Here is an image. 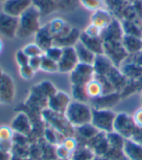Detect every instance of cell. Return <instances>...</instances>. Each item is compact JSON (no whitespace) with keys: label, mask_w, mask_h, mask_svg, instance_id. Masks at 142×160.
<instances>
[{"label":"cell","mask_w":142,"mask_h":160,"mask_svg":"<svg viewBox=\"0 0 142 160\" xmlns=\"http://www.w3.org/2000/svg\"><path fill=\"white\" fill-rule=\"evenodd\" d=\"M40 10L36 6L32 5L18 18V27L17 37L26 38L40 29Z\"/></svg>","instance_id":"cell-1"},{"label":"cell","mask_w":142,"mask_h":160,"mask_svg":"<svg viewBox=\"0 0 142 160\" xmlns=\"http://www.w3.org/2000/svg\"><path fill=\"white\" fill-rule=\"evenodd\" d=\"M66 114L69 121L75 125L86 124L92 120L90 108L78 101L69 103L68 107L66 108Z\"/></svg>","instance_id":"cell-2"},{"label":"cell","mask_w":142,"mask_h":160,"mask_svg":"<svg viewBox=\"0 0 142 160\" xmlns=\"http://www.w3.org/2000/svg\"><path fill=\"white\" fill-rule=\"evenodd\" d=\"M79 63L74 47H66L62 49V54L58 61L59 71L62 73L72 72Z\"/></svg>","instance_id":"cell-3"},{"label":"cell","mask_w":142,"mask_h":160,"mask_svg":"<svg viewBox=\"0 0 142 160\" xmlns=\"http://www.w3.org/2000/svg\"><path fill=\"white\" fill-rule=\"evenodd\" d=\"M18 27V18L0 13V34L6 38L12 39L17 36Z\"/></svg>","instance_id":"cell-4"},{"label":"cell","mask_w":142,"mask_h":160,"mask_svg":"<svg viewBox=\"0 0 142 160\" xmlns=\"http://www.w3.org/2000/svg\"><path fill=\"white\" fill-rule=\"evenodd\" d=\"M93 65L78 63L75 69L71 72V82L73 84H86L91 81L94 74Z\"/></svg>","instance_id":"cell-5"},{"label":"cell","mask_w":142,"mask_h":160,"mask_svg":"<svg viewBox=\"0 0 142 160\" xmlns=\"http://www.w3.org/2000/svg\"><path fill=\"white\" fill-rule=\"evenodd\" d=\"M32 5L33 0H7L3 2L2 12L7 15L20 18Z\"/></svg>","instance_id":"cell-6"},{"label":"cell","mask_w":142,"mask_h":160,"mask_svg":"<svg viewBox=\"0 0 142 160\" xmlns=\"http://www.w3.org/2000/svg\"><path fill=\"white\" fill-rule=\"evenodd\" d=\"M114 119L115 116L110 111H96L92 114L93 124L103 130H112L114 126Z\"/></svg>","instance_id":"cell-7"},{"label":"cell","mask_w":142,"mask_h":160,"mask_svg":"<svg viewBox=\"0 0 142 160\" xmlns=\"http://www.w3.org/2000/svg\"><path fill=\"white\" fill-rule=\"evenodd\" d=\"M35 43L45 52L54 45V36L50 32L48 25L40 27V29L35 33Z\"/></svg>","instance_id":"cell-8"},{"label":"cell","mask_w":142,"mask_h":160,"mask_svg":"<svg viewBox=\"0 0 142 160\" xmlns=\"http://www.w3.org/2000/svg\"><path fill=\"white\" fill-rule=\"evenodd\" d=\"M48 28L50 32L52 33V35L54 36V40L58 38H61L63 36H66L72 29L67 23L64 21L60 20V18L52 20L50 23L48 24Z\"/></svg>","instance_id":"cell-9"},{"label":"cell","mask_w":142,"mask_h":160,"mask_svg":"<svg viewBox=\"0 0 142 160\" xmlns=\"http://www.w3.org/2000/svg\"><path fill=\"white\" fill-rule=\"evenodd\" d=\"M79 41L82 42L87 48L92 51L94 54H103L104 53V48H103V43L102 40L99 38H92V37H89L84 32L80 34Z\"/></svg>","instance_id":"cell-10"},{"label":"cell","mask_w":142,"mask_h":160,"mask_svg":"<svg viewBox=\"0 0 142 160\" xmlns=\"http://www.w3.org/2000/svg\"><path fill=\"white\" fill-rule=\"evenodd\" d=\"M112 21L113 20L110 14L107 11L104 10L103 8L94 11L91 18V23L99 27L101 30L105 29V28L112 22Z\"/></svg>","instance_id":"cell-11"},{"label":"cell","mask_w":142,"mask_h":160,"mask_svg":"<svg viewBox=\"0 0 142 160\" xmlns=\"http://www.w3.org/2000/svg\"><path fill=\"white\" fill-rule=\"evenodd\" d=\"M74 48H75V51H76V54H77V58L80 63L93 65L94 60H96V58H97V54H94L92 51H90L87 47L80 41L76 43V45L74 46Z\"/></svg>","instance_id":"cell-12"},{"label":"cell","mask_w":142,"mask_h":160,"mask_svg":"<svg viewBox=\"0 0 142 160\" xmlns=\"http://www.w3.org/2000/svg\"><path fill=\"white\" fill-rule=\"evenodd\" d=\"M80 38V33L78 30L72 28L71 31L61 38H58L54 40V45L60 47V48H66V47H74L76 43L79 41Z\"/></svg>","instance_id":"cell-13"},{"label":"cell","mask_w":142,"mask_h":160,"mask_svg":"<svg viewBox=\"0 0 142 160\" xmlns=\"http://www.w3.org/2000/svg\"><path fill=\"white\" fill-rule=\"evenodd\" d=\"M104 91V87L100 80L92 79L86 83V92L88 97L91 98H97L99 97Z\"/></svg>","instance_id":"cell-14"},{"label":"cell","mask_w":142,"mask_h":160,"mask_svg":"<svg viewBox=\"0 0 142 160\" xmlns=\"http://www.w3.org/2000/svg\"><path fill=\"white\" fill-rule=\"evenodd\" d=\"M122 45L125 48L127 52H136L142 47V42L139 40L137 36L126 34L124 37H123Z\"/></svg>","instance_id":"cell-15"},{"label":"cell","mask_w":142,"mask_h":160,"mask_svg":"<svg viewBox=\"0 0 142 160\" xmlns=\"http://www.w3.org/2000/svg\"><path fill=\"white\" fill-rule=\"evenodd\" d=\"M69 103V98L64 92L54 93L50 100V105L53 108V110H61L64 108H67Z\"/></svg>","instance_id":"cell-16"},{"label":"cell","mask_w":142,"mask_h":160,"mask_svg":"<svg viewBox=\"0 0 142 160\" xmlns=\"http://www.w3.org/2000/svg\"><path fill=\"white\" fill-rule=\"evenodd\" d=\"M132 124H134V122L129 121V118L125 115L118 116V118H115L114 121L115 129H117L119 131V133L122 134H129V132H131Z\"/></svg>","instance_id":"cell-17"},{"label":"cell","mask_w":142,"mask_h":160,"mask_svg":"<svg viewBox=\"0 0 142 160\" xmlns=\"http://www.w3.org/2000/svg\"><path fill=\"white\" fill-rule=\"evenodd\" d=\"M125 149L128 156L131 160H142V146L132 143L127 142L125 145Z\"/></svg>","instance_id":"cell-18"},{"label":"cell","mask_w":142,"mask_h":160,"mask_svg":"<svg viewBox=\"0 0 142 160\" xmlns=\"http://www.w3.org/2000/svg\"><path fill=\"white\" fill-rule=\"evenodd\" d=\"M13 137V131L8 126L0 127V148L4 152H7V144L11 142Z\"/></svg>","instance_id":"cell-19"},{"label":"cell","mask_w":142,"mask_h":160,"mask_svg":"<svg viewBox=\"0 0 142 160\" xmlns=\"http://www.w3.org/2000/svg\"><path fill=\"white\" fill-rule=\"evenodd\" d=\"M40 69L45 71V72H49V73L56 72V71H59L58 62L54 61L53 59L49 58L48 56L43 54L42 58H41V67H40Z\"/></svg>","instance_id":"cell-20"},{"label":"cell","mask_w":142,"mask_h":160,"mask_svg":"<svg viewBox=\"0 0 142 160\" xmlns=\"http://www.w3.org/2000/svg\"><path fill=\"white\" fill-rule=\"evenodd\" d=\"M24 52L28 56V58H35V56H42L44 54L43 50L36 43L27 44L23 49Z\"/></svg>","instance_id":"cell-21"},{"label":"cell","mask_w":142,"mask_h":160,"mask_svg":"<svg viewBox=\"0 0 142 160\" xmlns=\"http://www.w3.org/2000/svg\"><path fill=\"white\" fill-rule=\"evenodd\" d=\"M62 49L63 48H60V47H58V46H55L53 45L52 47L48 50H46L44 52V54L46 56H48L49 58L53 59L54 61L58 62L60 60V58H61V54H62Z\"/></svg>","instance_id":"cell-22"},{"label":"cell","mask_w":142,"mask_h":160,"mask_svg":"<svg viewBox=\"0 0 142 160\" xmlns=\"http://www.w3.org/2000/svg\"><path fill=\"white\" fill-rule=\"evenodd\" d=\"M81 3L85 8L92 12L101 9L103 6L102 0H81Z\"/></svg>","instance_id":"cell-23"},{"label":"cell","mask_w":142,"mask_h":160,"mask_svg":"<svg viewBox=\"0 0 142 160\" xmlns=\"http://www.w3.org/2000/svg\"><path fill=\"white\" fill-rule=\"evenodd\" d=\"M73 95L78 100H84L88 97L86 84H73Z\"/></svg>","instance_id":"cell-24"},{"label":"cell","mask_w":142,"mask_h":160,"mask_svg":"<svg viewBox=\"0 0 142 160\" xmlns=\"http://www.w3.org/2000/svg\"><path fill=\"white\" fill-rule=\"evenodd\" d=\"M84 33L88 35L89 37H92V38H101V33H102V30L100 29L99 27L96 26L94 24L91 23L87 26V28L85 29Z\"/></svg>","instance_id":"cell-25"},{"label":"cell","mask_w":142,"mask_h":160,"mask_svg":"<svg viewBox=\"0 0 142 160\" xmlns=\"http://www.w3.org/2000/svg\"><path fill=\"white\" fill-rule=\"evenodd\" d=\"M16 60L18 64V66H25V65H28V61H29V58L24 52L23 50L18 51L16 53Z\"/></svg>","instance_id":"cell-26"},{"label":"cell","mask_w":142,"mask_h":160,"mask_svg":"<svg viewBox=\"0 0 142 160\" xmlns=\"http://www.w3.org/2000/svg\"><path fill=\"white\" fill-rule=\"evenodd\" d=\"M20 74H21V76L24 79L29 80V79H31L34 76L35 70L33 68H31L29 65H25V66L20 67Z\"/></svg>","instance_id":"cell-27"},{"label":"cell","mask_w":142,"mask_h":160,"mask_svg":"<svg viewBox=\"0 0 142 160\" xmlns=\"http://www.w3.org/2000/svg\"><path fill=\"white\" fill-rule=\"evenodd\" d=\"M62 146L67 149L69 152H72L73 150L76 148V141H75L73 138H67L64 140Z\"/></svg>","instance_id":"cell-28"},{"label":"cell","mask_w":142,"mask_h":160,"mask_svg":"<svg viewBox=\"0 0 142 160\" xmlns=\"http://www.w3.org/2000/svg\"><path fill=\"white\" fill-rule=\"evenodd\" d=\"M41 58L42 56H35V58H30L29 61H28V65L33 68L35 71L40 69L41 67Z\"/></svg>","instance_id":"cell-29"},{"label":"cell","mask_w":142,"mask_h":160,"mask_svg":"<svg viewBox=\"0 0 142 160\" xmlns=\"http://www.w3.org/2000/svg\"><path fill=\"white\" fill-rule=\"evenodd\" d=\"M134 124L140 128H142V109H139L134 115Z\"/></svg>","instance_id":"cell-30"},{"label":"cell","mask_w":142,"mask_h":160,"mask_svg":"<svg viewBox=\"0 0 142 160\" xmlns=\"http://www.w3.org/2000/svg\"><path fill=\"white\" fill-rule=\"evenodd\" d=\"M56 152H58L59 157H60L61 159H66L69 156V154H70V152L62 145L60 147H59L58 150H56Z\"/></svg>","instance_id":"cell-31"},{"label":"cell","mask_w":142,"mask_h":160,"mask_svg":"<svg viewBox=\"0 0 142 160\" xmlns=\"http://www.w3.org/2000/svg\"><path fill=\"white\" fill-rule=\"evenodd\" d=\"M2 50H3V43H2L1 39H0V53H1Z\"/></svg>","instance_id":"cell-32"},{"label":"cell","mask_w":142,"mask_h":160,"mask_svg":"<svg viewBox=\"0 0 142 160\" xmlns=\"http://www.w3.org/2000/svg\"><path fill=\"white\" fill-rule=\"evenodd\" d=\"M0 1H2V2H5V1H7V0H0Z\"/></svg>","instance_id":"cell-33"},{"label":"cell","mask_w":142,"mask_h":160,"mask_svg":"<svg viewBox=\"0 0 142 160\" xmlns=\"http://www.w3.org/2000/svg\"><path fill=\"white\" fill-rule=\"evenodd\" d=\"M141 102H142V96H141Z\"/></svg>","instance_id":"cell-34"}]
</instances>
